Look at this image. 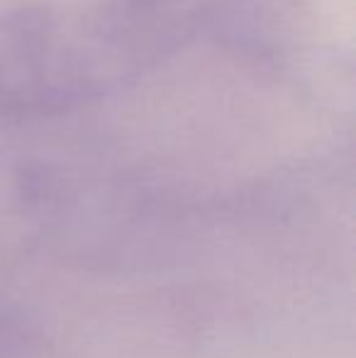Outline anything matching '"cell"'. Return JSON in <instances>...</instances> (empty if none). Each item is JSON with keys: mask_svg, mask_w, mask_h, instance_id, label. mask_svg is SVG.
Instances as JSON below:
<instances>
[{"mask_svg": "<svg viewBox=\"0 0 356 358\" xmlns=\"http://www.w3.org/2000/svg\"><path fill=\"white\" fill-rule=\"evenodd\" d=\"M32 339L15 317L0 312V358H34Z\"/></svg>", "mask_w": 356, "mask_h": 358, "instance_id": "6da1fadb", "label": "cell"}]
</instances>
